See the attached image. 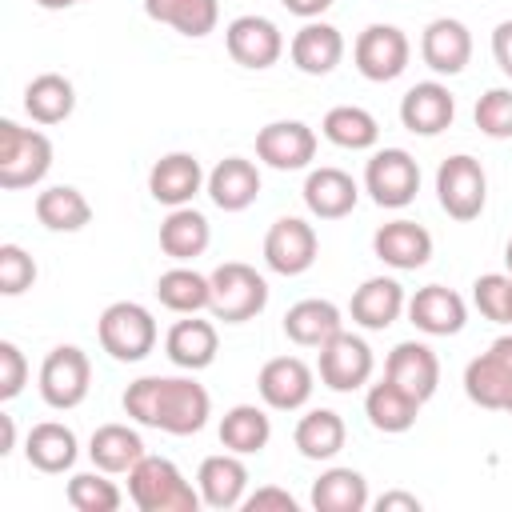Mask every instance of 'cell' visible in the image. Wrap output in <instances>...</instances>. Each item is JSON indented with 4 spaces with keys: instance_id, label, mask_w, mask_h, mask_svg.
<instances>
[{
    "instance_id": "20",
    "label": "cell",
    "mask_w": 512,
    "mask_h": 512,
    "mask_svg": "<svg viewBox=\"0 0 512 512\" xmlns=\"http://www.w3.org/2000/svg\"><path fill=\"white\" fill-rule=\"evenodd\" d=\"M408 320L424 336H456L464 328V320H468V304H464L460 292H452L444 284H424L408 300Z\"/></svg>"
},
{
    "instance_id": "1",
    "label": "cell",
    "mask_w": 512,
    "mask_h": 512,
    "mask_svg": "<svg viewBox=\"0 0 512 512\" xmlns=\"http://www.w3.org/2000/svg\"><path fill=\"white\" fill-rule=\"evenodd\" d=\"M124 412L168 436H192L212 416V396L192 376H140L124 388Z\"/></svg>"
},
{
    "instance_id": "14",
    "label": "cell",
    "mask_w": 512,
    "mask_h": 512,
    "mask_svg": "<svg viewBox=\"0 0 512 512\" xmlns=\"http://www.w3.org/2000/svg\"><path fill=\"white\" fill-rule=\"evenodd\" d=\"M256 156L276 172H300L316 156V132L304 120H272L256 132Z\"/></svg>"
},
{
    "instance_id": "32",
    "label": "cell",
    "mask_w": 512,
    "mask_h": 512,
    "mask_svg": "<svg viewBox=\"0 0 512 512\" xmlns=\"http://www.w3.org/2000/svg\"><path fill=\"white\" fill-rule=\"evenodd\" d=\"M88 456L100 472L120 476V472H132V464L144 456V440L128 424H100L88 440Z\"/></svg>"
},
{
    "instance_id": "38",
    "label": "cell",
    "mask_w": 512,
    "mask_h": 512,
    "mask_svg": "<svg viewBox=\"0 0 512 512\" xmlns=\"http://www.w3.org/2000/svg\"><path fill=\"white\" fill-rule=\"evenodd\" d=\"M36 220L48 232H80L92 220V204L80 188L72 184H52L36 196Z\"/></svg>"
},
{
    "instance_id": "7",
    "label": "cell",
    "mask_w": 512,
    "mask_h": 512,
    "mask_svg": "<svg viewBox=\"0 0 512 512\" xmlns=\"http://www.w3.org/2000/svg\"><path fill=\"white\" fill-rule=\"evenodd\" d=\"M88 388H92V360H88L84 348L60 344V348H52L44 356V364H40V396H44L48 408L68 412V408L84 404Z\"/></svg>"
},
{
    "instance_id": "42",
    "label": "cell",
    "mask_w": 512,
    "mask_h": 512,
    "mask_svg": "<svg viewBox=\"0 0 512 512\" xmlns=\"http://www.w3.org/2000/svg\"><path fill=\"white\" fill-rule=\"evenodd\" d=\"M472 120L488 140H512V88H488L476 100Z\"/></svg>"
},
{
    "instance_id": "24",
    "label": "cell",
    "mask_w": 512,
    "mask_h": 512,
    "mask_svg": "<svg viewBox=\"0 0 512 512\" xmlns=\"http://www.w3.org/2000/svg\"><path fill=\"white\" fill-rule=\"evenodd\" d=\"M208 196L216 208L224 212H244L248 204H256L260 196V168L244 156H224L212 172H208Z\"/></svg>"
},
{
    "instance_id": "31",
    "label": "cell",
    "mask_w": 512,
    "mask_h": 512,
    "mask_svg": "<svg viewBox=\"0 0 512 512\" xmlns=\"http://www.w3.org/2000/svg\"><path fill=\"white\" fill-rule=\"evenodd\" d=\"M208 240H212L208 216L196 212L192 204L172 208V212L164 216V224H160V248H164V256H172V260H180V264L204 256Z\"/></svg>"
},
{
    "instance_id": "21",
    "label": "cell",
    "mask_w": 512,
    "mask_h": 512,
    "mask_svg": "<svg viewBox=\"0 0 512 512\" xmlns=\"http://www.w3.org/2000/svg\"><path fill=\"white\" fill-rule=\"evenodd\" d=\"M456 116V100L440 80L412 84L400 100V124L416 136H440Z\"/></svg>"
},
{
    "instance_id": "23",
    "label": "cell",
    "mask_w": 512,
    "mask_h": 512,
    "mask_svg": "<svg viewBox=\"0 0 512 512\" xmlns=\"http://www.w3.org/2000/svg\"><path fill=\"white\" fill-rule=\"evenodd\" d=\"M288 56H292V64H296L304 76H328V72L344 60V36H340V28H332V24H324V20H308V24L292 36Z\"/></svg>"
},
{
    "instance_id": "5",
    "label": "cell",
    "mask_w": 512,
    "mask_h": 512,
    "mask_svg": "<svg viewBox=\"0 0 512 512\" xmlns=\"http://www.w3.org/2000/svg\"><path fill=\"white\" fill-rule=\"evenodd\" d=\"M96 332H100V348H104L112 360H120V364H136V360H144V356L156 348V320H152V312H148L144 304H136V300H116V304H108V308L100 312Z\"/></svg>"
},
{
    "instance_id": "36",
    "label": "cell",
    "mask_w": 512,
    "mask_h": 512,
    "mask_svg": "<svg viewBox=\"0 0 512 512\" xmlns=\"http://www.w3.org/2000/svg\"><path fill=\"white\" fill-rule=\"evenodd\" d=\"M144 16L156 24L176 28L180 36H208L220 20V4L216 0H144Z\"/></svg>"
},
{
    "instance_id": "37",
    "label": "cell",
    "mask_w": 512,
    "mask_h": 512,
    "mask_svg": "<svg viewBox=\"0 0 512 512\" xmlns=\"http://www.w3.org/2000/svg\"><path fill=\"white\" fill-rule=\"evenodd\" d=\"M320 132H324V140H332L336 148H348V152H364V148H372L380 140L376 116L368 108H360V104L328 108L324 120H320Z\"/></svg>"
},
{
    "instance_id": "41",
    "label": "cell",
    "mask_w": 512,
    "mask_h": 512,
    "mask_svg": "<svg viewBox=\"0 0 512 512\" xmlns=\"http://www.w3.org/2000/svg\"><path fill=\"white\" fill-rule=\"evenodd\" d=\"M68 504L76 508V512H116L120 508V488L108 480V472H76L72 480H68Z\"/></svg>"
},
{
    "instance_id": "26",
    "label": "cell",
    "mask_w": 512,
    "mask_h": 512,
    "mask_svg": "<svg viewBox=\"0 0 512 512\" xmlns=\"http://www.w3.org/2000/svg\"><path fill=\"white\" fill-rule=\"evenodd\" d=\"M360 188L344 168H312L304 180V204L316 220H340L356 208Z\"/></svg>"
},
{
    "instance_id": "2",
    "label": "cell",
    "mask_w": 512,
    "mask_h": 512,
    "mask_svg": "<svg viewBox=\"0 0 512 512\" xmlns=\"http://www.w3.org/2000/svg\"><path fill=\"white\" fill-rule=\"evenodd\" d=\"M128 496L140 512H196L200 488L184 480V472L168 456H140L128 472Z\"/></svg>"
},
{
    "instance_id": "11",
    "label": "cell",
    "mask_w": 512,
    "mask_h": 512,
    "mask_svg": "<svg viewBox=\"0 0 512 512\" xmlns=\"http://www.w3.org/2000/svg\"><path fill=\"white\" fill-rule=\"evenodd\" d=\"M372 348L368 340L352 336V332H336L324 348H320V360H316V372H320V384L332 388V392H356L372 380Z\"/></svg>"
},
{
    "instance_id": "45",
    "label": "cell",
    "mask_w": 512,
    "mask_h": 512,
    "mask_svg": "<svg viewBox=\"0 0 512 512\" xmlns=\"http://www.w3.org/2000/svg\"><path fill=\"white\" fill-rule=\"evenodd\" d=\"M28 384V360L12 340H0V400H16Z\"/></svg>"
},
{
    "instance_id": "27",
    "label": "cell",
    "mask_w": 512,
    "mask_h": 512,
    "mask_svg": "<svg viewBox=\"0 0 512 512\" xmlns=\"http://www.w3.org/2000/svg\"><path fill=\"white\" fill-rule=\"evenodd\" d=\"M404 308H408L404 288H400L392 276H372V280H364V284L352 292V304H348L352 320H356L360 328H368V332H384L388 324H396V316H400Z\"/></svg>"
},
{
    "instance_id": "35",
    "label": "cell",
    "mask_w": 512,
    "mask_h": 512,
    "mask_svg": "<svg viewBox=\"0 0 512 512\" xmlns=\"http://www.w3.org/2000/svg\"><path fill=\"white\" fill-rule=\"evenodd\" d=\"M292 440H296V448H300L304 460H332V456L344 448L348 428H344L340 412H332V408H312V412H304V416L296 420Z\"/></svg>"
},
{
    "instance_id": "46",
    "label": "cell",
    "mask_w": 512,
    "mask_h": 512,
    "mask_svg": "<svg viewBox=\"0 0 512 512\" xmlns=\"http://www.w3.org/2000/svg\"><path fill=\"white\" fill-rule=\"evenodd\" d=\"M244 508H248V512H268V508H276V512H296L300 504H296L292 492H284V488H276V484H264V488H256L252 496H244Z\"/></svg>"
},
{
    "instance_id": "16",
    "label": "cell",
    "mask_w": 512,
    "mask_h": 512,
    "mask_svg": "<svg viewBox=\"0 0 512 512\" xmlns=\"http://www.w3.org/2000/svg\"><path fill=\"white\" fill-rule=\"evenodd\" d=\"M384 376H388L396 388H404L408 396H416V400L424 404V400H432L436 388H440V360H436V352H432L428 344L404 340V344H396V348L388 352Z\"/></svg>"
},
{
    "instance_id": "48",
    "label": "cell",
    "mask_w": 512,
    "mask_h": 512,
    "mask_svg": "<svg viewBox=\"0 0 512 512\" xmlns=\"http://www.w3.org/2000/svg\"><path fill=\"white\" fill-rule=\"evenodd\" d=\"M396 508H404V512H420V500H416L412 492H384V496L376 500V512H396Z\"/></svg>"
},
{
    "instance_id": "51",
    "label": "cell",
    "mask_w": 512,
    "mask_h": 512,
    "mask_svg": "<svg viewBox=\"0 0 512 512\" xmlns=\"http://www.w3.org/2000/svg\"><path fill=\"white\" fill-rule=\"evenodd\" d=\"M40 8H48V12H60V8H72L76 0H36Z\"/></svg>"
},
{
    "instance_id": "18",
    "label": "cell",
    "mask_w": 512,
    "mask_h": 512,
    "mask_svg": "<svg viewBox=\"0 0 512 512\" xmlns=\"http://www.w3.org/2000/svg\"><path fill=\"white\" fill-rule=\"evenodd\" d=\"M204 184H208V176H204V168H200V160H196L192 152H168V156H160V160L152 164V172H148V192H152V200H156V204H168V208L192 204V196H196Z\"/></svg>"
},
{
    "instance_id": "9",
    "label": "cell",
    "mask_w": 512,
    "mask_h": 512,
    "mask_svg": "<svg viewBox=\"0 0 512 512\" xmlns=\"http://www.w3.org/2000/svg\"><path fill=\"white\" fill-rule=\"evenodd\" d=\"M408 56H412V44L396 24H368L352 44L356 72L364 80H372V84L396 80L408 68Z\"/></svg>"
},
{
    "instance_id": "53",
    "label": "cell",
    "mask_w": 512,
    "mask_h": 512,
    "mask_svg": "<svg viewBox=\"0 0 512 512\" xmlns=\"http://www.w3.org/2000/svg\"><path fill=\"white\" fill-rule=\"evenodd\" d=\"M508 324H512V296H508Z\"/></svg>"
},
{
    "instance_id": "19",
    "label": "cell",
    "mask_w": 512,
    "mask_h": 512,
    "mask_svg": "<svg viewBox=\"0 0 512 512\" xmlns=\"http://www.w3.org/2000/svg\"><path fill=\"white\" fill-rule=\"evenodd\" d=\"M420 60L436 72V76H460L472 60V32L452 20V16H440L424 28L420 36Z\"/></svg>"
},
{
    "instance_id": "40",
    "label": "cell",
    "mask_w": 512,
    "mask_h": 512,
    "mask_svg": "<svg viewBox=\"0 0 512 512\" xmlns=\"http://www.w3.org/2000/svg\"><path fill=\"white\" fill-rule=\"evenodd\" d=\"M156 300H160L168 312L192 316V312L208 308L212 284H208V276H200L196 268H168V272L156 280Z\"/></svg>"
},
{
    "instance_id": "8",
    "label": "cell",
    "mask_w": 512,
    "mask_h": 512,
    "mask_svg": "<svg viewBox=\"0 0 512 512\" xmlns=\"http://www.w3.org/2000/svg\"><path fill=\"white\" fill-rule=\"evenodd\" d=\"M464 392H468L472 404H480L488 412H508L512 416V336L492 340L488 352L468 360Z\"/></svg>"
},
{
    "instance_id": "12",
    "label": "cell",
    "mask_w": 512,
    "mask_h": 512,
    "mask_svg": "<svg viewBox=\"0 0 512 512\" xmlns=\"http://www.w3.org/2000/svg\"><path fill=\"white\" fill-rule=\"evenodd\" d=\"M224 48L240 68L264 72L284 56V32L268 16H236L224 28Z\"/></svg>"
},
{
    "instance_id": "6",
    "label": "cell",
    "mask_w": 512,
    "mask_h": 512,
    "mask_svg": "<svg viewBox=\"0 0 512 512\" xmlns=\"http://www.w3.org/2000/svg\"><path fill=\"white\" fill-rule=\"evenodd\" d=\"M436 200L440 208L468 224L484 212V200H488V176H484V164L468 152H456L448 156L440 168H436Z\"/></svg>"
},
{
    "instance_id": "28",
    "label": "cell",
    "mask_w": 512,
    "mask_h": 512,
    "mask_svg": "<svg viewBox=\"0 0 512 512\" xmlns=\"http://www.w3.org/2000/svg\"><path fill=\"white\" fill-rule=\"evenodd\" d=\"M24 456L36 472H48V476H60L76 464L80 448H76V432L60 420H44V424H32L28 440H24Z\"/></svg>"
},
{
    "instance_id": "43",
    "label": "cell",
    "mask_w": 512,
    "mask_h": 512,
    "mask_svg": "<svg viewBox=\"0 0 512 512\" xmlns=\"http://www.w3.org/2000/svg\"><path fill=\"white\" fill-rule=\"evenodd\" d=\"M508 296H512V272H484L472 284V304L496 324H508Z\"/></svg>"
},
{
    "instance_id": "29",
    "label": "cell",
    "mask_w": 512,
    "mask_h": 512,
    "mask_svg": "<svg viewBox=\"0 0 512 512\" xmlns=\"http://www.w3.org/2000/svg\"><path fill=\"white\" fill-rule=\"evenodd\" d=\"M336 332H344V320H340V308L332 300H300L284 312V336L300 348H324Z\"/></svg>"
},
{
    "instance_id": "25",
    "label": "cell",
    "mask_w": 512,
    "mask_h": 512,
    "mask_svg": "<svg viewBox=\"0 0 512 512\" xmlns=\"http://www.w3.org/2000/svg\"><path fill=\"white\" fill-rule=\"evenodd\" d=\"M164 352L176 368L184 372H200L216 360L220 352V336H216V324L212 320H196V312L188 320H176L164 336Z\"/></svg>"
},
{
    "instance_id": "33",
    "label": "cell",
    "mask_w": 512,
    "mask_h": 512,
    "mask_svg": "<svg viewBox=\"0 0 512 512\" xmlns=\"http://www.w3.org/2000/svg\"><path fill=\"white\" fill-rule=\"evenodd\" d=\"M76 108V88L68 76L60 72H40L36 80H28L24 88V112L36 124H64Z\"/></svg>"
},
{
    "instance_id": "10",
    "label": "cell",
    "mask_w": 512,
    "mask_h": 512,
    "mask_svg": "<svg viewBox=\"0 0 512 512\" xmlns=\"http://www.w3.org/2000/svg\"><path fill=\"white\" fill-rule=\"evenodd\" d=\"M364 188L380 208H408L420 192V164L404 148H380L364 168Z\"/></svg>"
},
{
    "instance_id": "54",
    "label": "cell",
    "mask_w": 512,
    "mask_h": 512,
    "mask_svg": "<svg viewBox=\"0 0 512 512\" xmlns=\"http://www.w3.org/2000/svg\"><path fill=\"white\" fill-rule=\"evenodd\" d=\"M76 4H80V0H76Z\"/></svg>"
},
{
    "instance_id": "22",
    "label": "cell",
    "mask_w": 512,
    "mask_h": 512,
    "mask_svg": "<svg viewBox=\"0 0 512 512\" xmlns=\"http://www.w3.org/2000/svg\"><path fill=\"white\" fill-rule=\"evenodd\" d=\"M196 488H200V500L208 508H236L244 504L248 496V468L236 452H216V456H204L200 460V472H196Z\"/></svg>"
},
{
    "instance_id": "49",
    "label": "cell",
    "mask_w": 512,
    "mask_h": 512,
    "mask_svg": "<svg viewBox=\"0 0 512 512\" xmlns=\"http://www.w3.org/2000/svg\"><path fill=\"white\" fill-rule=\"evenodd\" d=\"M292 16H300V20H316V16H324L328 8H332V0H280Z\"/></svg>"
},
{
    "instance_id": "44",
    "label": "cell",
    "mask_w": 512,
    "mask_h": 512,
    "mask_svg": "<svg viewBox=\"0 0 512 512\" xmlns=\"http://www.w3.org/2000/svg\"><path fill=\"white\" fill-rule=\"evenodd\" d=\"M36 284V260L20 244H0V292L20 296Z\"/></svg>"
},
{
    "instance_id": "52",
    "label": "cell",
    "mask_w": 512,
    "mask_h": 512,
    "mask_svg": "<svg viewBox=\"0 0 512 512\" xmlns=\"http://www.w3.org/2000/svg\"><path fill=\"white\" fill-rule=\"evenodd\" d=\"M504 264H508V272H512V240H508V248H504Z\"/></svg>"
},
{
    "instance_id": "17",
    "label": "cell",
    "mask_w": 512,
    "mask_h": 512,
    "mask_svg": "<svg viewBox=\"0 0 512 512\" xmlns=\"http://www.w3.org/2000/svg\"><path fill=\"white\" fill-rule=\"evenodd\" d=\"M372 252L396 272H416L432 260V232L416 220H388L376 228Z\"/></svg>"
},
{
    "instance_id": "13",
    "label": "cell",
    "mask_w": 512,
    "mask_h": 512,
    "mask_svg": "<svg viewBox=\"0 0 512 512\" xmlns=\"http://www.w3.org/2000/svg\"><path fill=\"white\" fill-rule=\"evenodd\" d=\"M316 228L300 216H280L264 236V264L280 276H300L316 264Z\"/></svg>"
},
{
    "instance_id": "34",
    "label": "cell",
    "mask_w": 512,
    "mask_h": 512,
    "mask_svg": "<svg viewBox=\"0 0 512 512\" xmlns=\"http://www.w3.org/2000/svg\"><path fill=\"white\" fill-rule=\"evenodd\" d=\"M272 440V420L256 404H232L220 420V444L236 456H256Z\"/></svg>"
},
{
    "instance_id": "39",
    "label": "cell",
    "mask_w": 512,
    "mask_h": 512,
    "mask_svg": "<svg viewBox=\"0 0 512 512\" xmlns=\"http://www.w3.org/2000/svg\"><path fill=\"white\" fill-rule=\"evenodd\" d=\"M316 512H364L368 508V480L356 468H328L312 484Z\"/></svg>"
},
{
    "instance_id": "47",
    "label": "cell",
    "mask_w": 512,
    "mask_h": 512,
    "mask_svg": "<svg viewBox=\"0 0 512 512\" xmlns=\"http://www.w3.org/2000/svg\"><path fill=\"white\" fill-rule=\"evenodd\" d=\"M492 56L500 64V72L512 80V20H500L492 32Z\"/></svg>"
},
{
    "instance_id": "30",
    "label": "cell",
    "mask_w": 512,
    "mask_h": 512,
    "mask_svg": "<svg viewBox=\"0 0 512 512\" xmlns=\"http://www.w3.org/2000/svg\"><path fill=\"white\" fill-rule=\"evenodd\" d=\"M364 416H368V424H372L376 432L396 436V432H408V428L416 424V416H420V400L408 396L404 388H396V384L384 376L380 384L368 388V396H364Z\"/></svg>"
},
{
    "instance_id": "4",
    "label": "cell",
    "mask_w": 512,
    "mask_h": 512,
    "mask_svg": "<svg viewBox=\"0 0 512 512\" xmlns=\"http://www.w3.org/2000/svg\"><path fill=\"white\" fill-rule=\"evenodd\" d=\"M208 284H212L208 312L216 320H224V324H244V320L260 316L264 304H268V280L252 264L224 260L220 268H212Z\"/></svg>"
},
{
    "instance_id": "3",
    "label": "cell",
    "mask_w": 512,
    "mask_h": 512,
    "mask_svg": "<svg viewBox=\"0 0 512 512\" xmlns=\"http://www.w3.org/2000/svg\"><path fill=\"white\" fill-rule=\"evenodd\" d=\"M52 140L40 128H20L16 120H0V188L20 192L48 176Z\"/></svg>"
},
{
    "instance_id": "15",
    "label": "cell",
    "mask_w": 512,
    "mask_h": 512,
    "mask_svg": "<svg viewBox=\"0 0 512 512\" xmlns=\"http://www.w3.org/2000/svg\"><path fill=\"white\" fill-rule=\"evenodd\" d=\"M316 376H312V368L300 360V356H272L264 368H260V376H256V388H260V400L268 404V408H276V412H296V408H304L308 404V396H312V384Z\"/></svg>"
},
{
    "instance_id": "50",
    "label": "cell",
    "mask_w": 512,
    "mask_h": 512,
    "mask_svg": "<svg viewBox=\"0 0 512 512\" xmlns=\"http://www.w3.org/2000/svg\"><path fill=\"white\" fill-rule=\"evenodd\" d=\"M12 444H16V420H12L8 412H0V452L8 456V452H12Z\"/></svg>"
}]
</instances>
